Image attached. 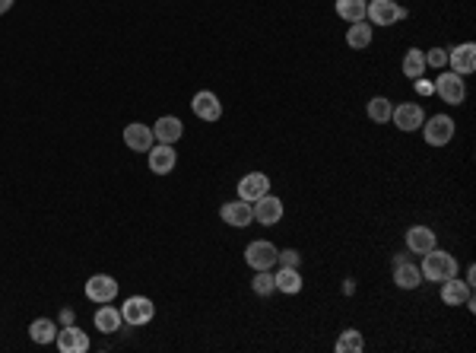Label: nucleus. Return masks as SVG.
<instances>
[{
	"instance_id": "nucleus-28",
	"label": "nucleus",
	"mask_w": 476,
	"mask_h": 353,
	"mask_svg": "<svg viewBox=\"0 0 476 353\" xmlns=\"http://www.w3.org/2000/svg\"><path fill=\"white\" fill-rule=\"evenodd\" d=\"M391 112H394V105L387 102L384 96H375L369 102V118L375 121V125H384V121H391Z\"/></svg>"
},
{
	"instance_id": "nucleus-25",
	"label": "nucleus",
	"mask_w": 476,
	"mask_h": 353,
	"mask_svg": "<svg viewBox=\"0 0 476 353\" xmlns=\"http://www.w3.org/2000/svg\"><path fill=\"white\" fill-rule=\"evenodd\" d=\"M29 337L36 344H51L54 337H58V325H54L51 318H36V322L29 325Z\"/></svg>"
},
{
	"instance_id": "nucleus-10",
	"label": "nucleus",
	"mask_w": 476,
	"mask_h": 353,
	"mask_svg": "<svg viewBox=\"0 0 476 353\" xmlns=\"http://www.w3.org/2000/svg\"><path fill=\"white\" fill-rule=\"evenodd\" d=\"M86 296H90L92 302H112L114 296H118V280L108 274H92L90 280H86Z\"/></svg>"
},
{
	"instance_id": "nucleus-35",
	"label": "nucleus",
	"mask_w": 476,
	"mask_h": 353,
	"mask_svg": "<svg viewBox=\"0 0 476 353\" xmlns=\"http://www.w3.org/2000/svg\"><path fill=\"white\" fill-rule=\"evenodd\" d=\"M13 6V0H0V13H6Z\"/></svg>"
},
{
	"instance_id": "nucleus-32",
	"label": "nucleus",
	"mask_w": 476,
	"mask_h": 353,
	"mask_svg": "<svg viewBox=\"0 0 476 353\" xmlns=\"http://www.w3.org/2000/svg\"><path fill=\"white\" fill-rule=\"evenodd\" d=\"M60 322H64V325H73V312L64 309V312H60Z\"/></svg>"
},
{
	"instance_id": "nucleus-3",
	"label": "nucleus",
	"mask_w": 476,
	"mask_h": 353,
	"mask_svg": "<svg viewBox=\"0 0 476 353\" xmlns=\"http://www.w3.org/2000/svg\"><path fill=\"white\" fill-rule=\"evenodd\" d=\"M391 121H394V127H400L404 134H410V131H419V127H423L426 112H423L419 102H400V105H394Z\"/></svg>"
},
{
	"instance_id": "nucleus-24",
	"label": "nucleus",
	"mask_w": 476,
	"mask_h": 353,
	"mask_svg": "<svg viewBox=\"0 0 476 353\" xmlns=\"http://www.w3.org/2000/svg\"><path fill=\"white\" fill-rule=\"evenodd\" d=\"M423 73H426V51L410 48L406 58H404V77L406 80H423Z\"/></svg>"
},
{
	"instance_id": "nucleus-16",
	"label": "nucleus",
	"mask_w": 476,
	"mask_h": 353,
	"mask_svg": "<svg viewBox=\"0 0 476 353\" xmlns=\"http://www.w3.org/2000/svg\"><path fill=\"white\" fill-rule=\"evenodd\" d=\"M181 134H185V125H181V118H175V115H162L153 125V137L159 140V144H178Z\"/></svg>"
},
{
	"instance_id": "nucleus-29",
	"label": "nucleus",
	"mask_w": 476,
	"mask_h": 353,
	"mask_svg": "<svg viewBox=\"0 0 476 353\" xmlns=\"http://www.w3.org/2000/svg\"><path fill=\"white\" fill-rule=\"evenodd\" d=\"M251 290H254L257 296H270V293L276 290L274 274H270V270H257V274H254V280H251Z\"/></svg>"
},
{
	"instance_id": "nucleus-17",
	"label": "nucleus",
	"mask_w": 476,
	"mask_h": 353,
	"mask_svg": "<svg viewBox=\"0 0 476 353\" xmlns=\"http://www.w3.org/2000/svg\"><path fill=\"white\" fill-rule=\"evenodd\" d=\"M153 127L149 125H140V121H134V125L124 127V144L131 147V150L137 153H149V147H153Z\"/></svg>"
},
{
	"instance_id": "nucleus-8",
	"label": "nucleus",
	"mask_w": 476,
	"mask_h": 353,
	"mask_svg": "<svg viewBox=\"0 0 476 353\" xmlns=\"http://www.w3.org/2000/svg\"><path fill=\"white\" fill-rule=\"evenodd\" d=\"M54 344H58L60 353H86L90 350V334L80 331L77 325H64L58 331V337H54Z\"/></svg>"
},
{
	"instance_id": "nucleus-14",
	"label": "nucleus",
	"mask_w": 476,
	"mask_h": 353,
	"mask_svg": "<svg viewBox=\"0 0 476 353\" xmlns=\"http://www.w3.org/2000/svg\"><path fill=\"white\" fill-rule=\"evenodd\" d=\"M270 191V179L264 172H248L242 181H238V198L254 204L257 198H264V194Z\"/></svg>"
},
{
	"instance_id": "nucleus-4",
	"label": "nucleus",
	"mask_w": 476,
	"mask_h": 353,
	"mask_svg": "<svg viewBox=\"0 0 476 353\" xmlns=\"http://www.w3.org/2000/svg\"><path fill=\"white\" fill-rule=\"evenodd\" d=\"M423 137L428 147H445L454 137V121L448 115H432L428 121H423Z\"/></svg>"
},
{
	"instance_id": "nucleus-7",
	"label": "nucleus",
	"mask_w": 476,
	"mask_h": 353,
	"mask_svg": "<svg viewBox=\"0 0 476 353\" xmlns=\"http://www.w3.org/2000/svg\"><path fill=\"white\" fill-rule=\"evenodd\" d=\"M435 93L441 96V102H448V105H460L467 96V86H464V77H458L454 70H448V73H441L438 80H435V86H432Z\"/></svg>"
},
{
	"instance_id": "nucleus-31",
	"label": "nucleus",
	"mask_w": 476,
	"mask_h": 353,
	"mask_svg": "<svg viewBox=\"0 0 476 353\" xmlns=\"http://www.w3.org/2000/svg\"><path fill=\"white\" fill-rule=\"evenodd\" d=\"M445 64H448V54L441 48H432L426 54V67H445Z\"/></svg>"
},
{
	"instance_id": "nucleus-27",
	"label": "nucleus",
	"mask_w": 476,
	"mask_h": 353,
	"mask_svg": "<svg viewBox=\"0 0 476 353\" xmlns=\"http://www.w3.org/2000/svg\"><path fill=\"white\" fill-rule=\"evenodd\" d=\"M365 347V341H362V334H359V331H343V334L337 337V344H333V350L337 353H359Z\"/></svg>"
},
{
	"instance_id": "nucleus-2",
	"label": "nucleus",
	"mask_w": 476,
	"mask_h": 353,
	"mask_svg": "<svg viewBox=\"0 0 476 353\" xmlns=\"http://www.w3.org/2000/svg\"><path fill=\"white\" fill-rule=\"evenodd\" d=\"M365 19H369L372 26H394V23H404L406 10L400 4H394V0H369Z\"/></svg>"
},
{
	"instance_id": "nucleus-26",
	"label": "nucleus",
	"mask_w": 476,
	"mask_h": 353,
	"mask_svg": "<svg viewBox=\"0 0 476 353\" xmlns=\"http://www.w3.org/2000/svg\"><path fill=\"white\" fill-rule=\"evenodd\" d=\"M365 0H337V16L346 19V23H359L365 19Z\"/></svg>"
},
{
	"instance_id": "nucleus-21",
	"label": "nucleus",
	"mask_w": 476,
	"mask_h": 353,
	"mask_svg": "<svg viewBox=\"0 0 476 353\" xmlns=\"http://www.w3.org/2000/svg\"><path fill=\"white\" fill-rule=\"evenodd\" d=\"M121 309H114V305L102 302V309L95 312V328L102 331V334H114V331H121Z\"/></svg>"
},
{
	"instance_id": "nucleus-33",
	"label": "nucleus",
	"mask_w": 476,
	"mask_h": 353,
	"mask_svg": "<svg viewBox=\"0 0 476 353\" xmlns=\"http://www.w3.org/2000/svg\"><path fill=\"white\" fill-rule=\"evenodd\" d=\"M416 90H419V93H432V86L423 83V80H416Z\"/></svg>"
},
{
	"instance_id": "nucleus-9",
	"label": "nucleus",
	"mask_w": 476,
	"mask_h": 353,
	"mask_svg": "<svg viewBox=\"0 0 476 353\" xmlns=\"http://www.w3.org/2000/svg\"><path fill=\"white\" fill-rule=\"evenodd\" d=\"M254 220L257 223H264V226H274V223H280L283 220V214H286V207H283V201L280 198H274V194H264V198H257L254 204Z\"/></svg>"
},
{
	"instance_id": "nucleus-12",
	"label": "nucleus",
	"mask_w": 476,
	"mask_h": 353,
	"mask_svg": "<svg viewBox=\"0 0 476 353\" xmlns=\"http://www.w3.org/2000/svg\"><path fill=\"white\" fill-rule=\"evenodd\" d=\"M220 216L229 223V226H238V229H242V226H251V223H254V207H251L248 201L238 198V201L222 204V207H220Z\"/></svg>"
},
{
	"instance_id": "nucleus-30",
	"label": "nucleus",
	"mask_w": 476,
	"mask_h": 353,
	"mask_svg": "<svg viewBox=\"0 0 476 353\" xmlns=\"http://www.w3.org/2000/svg\"><path fill=\"white\" fill-rule=\"evenodd\" d=\"M298 261H302V255H298L296 248H283V252L276 255V264H280V268H298Z\"/></svg>"
},
{
	"instance_id": "nucleus-23",
	"label": "nucleus",
	"mask_w": 476,
	"mask_h": 353,
	"mask_svg": "<svg viewBox=\"0 0 476 353\" xmlns=\"http://www.w3.org/2000/svg\"><path fill=\"white\" fill-rule=\"evenodd\" d=\"M346 45L356 48V51L369 48V45H372V23H365V19L350 23V29H346Z\"/></svg>"
},
{
	"instance_id": "nucleus-1",
	"label": "nucleus",
	"mask_w": 476,
	"mask_h": 353,
	"mask_svg": "<svg viewBox=\"0 0 476 353\" xmlns=\"http://www.w3.org/2000/svg\"><path fill=\"white\" fill-rule=\"evenodd\" d=\"M419 274H423V280L445 283V280H451V277H458V261H454V255L441 252V248H432V252L423 255Z\"/></svg>"
},
{
	"instance_id": "nucleus-19",
	"label": "nucleus",
	"mask_w": 476,
	"mask_h": 353,
	"mask_svg": "<svg viewBox=\"0 0 476 353\" xmlns=\"http://www.w3.org/2000/svg\"><path fill=\"white\" fill-rule=\"evenodd\" d=\"M394 283H397L400 290H416L419 283H423V274H419L416 264L397 258V261H394Z\"/></svg>"
},
{
	"instance_id": "nucleus-22",
	"label": "nucleus",
	"mask_w": 476,
	"mask_h": 353,
	"mask_svg": "<svg viewBox=\"0 0 476 353\" xmlns=\"http://www.w3.org/2000/svg\"><path fill=\"white\" fill-rule=\"evenodd\" d=\"M274 280H276V290H280V293H289V296L302 293V287H305V280H302V274H298V268H280V270L274 274Z\"/></svg>"
},
{
	"instance_id": "nucleus-18",
	"label": "nucleus",
	"mask_w": 476,
	"mask_h": 353,
	"mask_svg": "<svg viewBox=\"0 0 476 353\" xmlns=\"http://www.w3.org/2000/svg\"><path fill=\"white\" fill-rule=\"evenodd\" d=\"M470 290H473V287H470L467 280H458V277H451V280L441 283V302H445V305H464V302L473 300Z\"/></svg>"
},
{
	"instance_id": "nucleus-6",
	"label": "nucleus",
	"mask_w": 476,
	"mask_h": 353,
	"mask_svg": "<svg viewBox=\"0 0 476 353\" xmlns=\"http://www.w3.org/2000/svg\"><path fill=\"white\" fill-rule=\"evenodd\" d=\"M153 315H156V305H153V300H146V296H131V300L121 305V318H124L127 325H134V328L149 325Z\"/></svg>"
},
{
	"instance_id": "nucleus-15",
	"label": "nucleus",
	"mask_w": 476,
	"mask_h": 353,
	"mask_svg": "<svg viewBox=\"0 0 476 353\" xmlns=\"http://www.w3.org/2000/svg\"><path fill=\"white\" fill-rule=\"evenodd\" d=\"M178 162V153L172 150V144H153L149 147V169L156 175H168Z\"/></svg>"
},
{
	"instance_id": "nucleus-5",
	"label": "nucleus",
	"mask_w": 476,
	"mask_h": 353,
	"mask_svg": "<svg viewBox=\"0 0 476 353\" xmlns=\"http://www.w3.org/2000/svg\"><path fill=\"white\" fill-rule=\"evenodd\" d=\"M276 255H280V248H276L274 242H267V239H257V242H251V246L244 248V261H248L254 270L276 268Z\"/></svg>"
},
{
	"instance_id": "nucleus-34",
	"label": "nucleus",
	"mask_w": 476,
	"mask_h": 353,
	"mask_svg": "<svg viewBox=\"0 0 476 353\" xmlns=\"http://www.w3.org/2000/svg\"><path fill=\"white\" fill-rule=\"evenodd\" d=\"M473 280H476V268H467V283L473 287Z\"/></svg>"
},
{
	"instance_id": "nucleus-11",
	"label": "nucleus",
	"mask_w": 476,
	"mask_h": 353,
	"mask_svg": "<svg viewBox=\"0 0 476 353\" xmlns=\"http://www.w3.org/2000/svg\"><path fill=\"white\" fill-rule=\"evenodd\" d=\"M190 108H194V115L200 121H220L222 118V102H220L216 93H210V90L197 93V96L190 99Z\"/></svg>"
},
{
	"instance_id": "nucleus-20",
	"label": "nucleus",
	"mask_w": 476,
	"mask_h": 353,
	"mask_svg": "<svg viewBox=\"0 0 476 353\" xmlns=\"http://www.w3.org/2000/svg\"><path fill=\"white\" fill-rule=\"evenodd\" d=\"M406 248L413 255H426L435 248V233L428 226H410L406 229Z\"/></svg>"
},
{
	"instance_id": "nucleus-13",
	"label": "nucleus",
	"mask_w": 476,
	"mask_h": 353,
	"mask_svg": "<svg viewBox=\"0 0 476 353\" xmlns=\"http://www.w3.org/2000/svg\"><path fill=\"white\" fill-rule=\"evenodd\" d=\"M448 64H451V70L458 73V77H470L476 70V45L473 42L458 45V48L448 54Z\"/></svg>"
}]
</instances>
